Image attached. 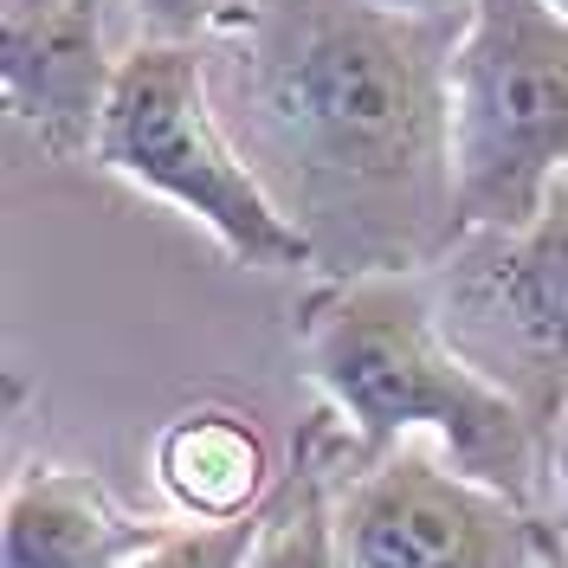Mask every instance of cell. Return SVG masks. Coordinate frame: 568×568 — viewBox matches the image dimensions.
<instances>
[{"instance_id": "15", "label": "cell", "mask_w": 568, "mask_h": 568, "mask_svg": "<svg viewBox=\"0 0 568 568\" xmlns=\"http://www.w3.org/2000/svg\"><path fill=\"white\" fill-rule=\"evenodd\" d=\"M394 7H433V13H446V7H465V0H394Z\"/></svg>"}, {"instance_id": "7", "label": "cell", "mask_w": 568, "mask_h": 568, "mask_svg": "<svg viewBox=\"0 0 568 568\" xmlns=\"http://www.w3.org/2000/svg\"><path fill=\"white\" fill-rule=\"evenodd\" d=\"M0 78L13 123L33 130L39 149H91L116 78V59L104 52V0H59L39 20L0 27Z\"/></svg>"}, {"instance_id": "14", "label": "cell", "mask_w": 568, "mask_h": 568, "mask_svg": "<svg viewBox=\"0 0 568 568\" xmlns=\"http://www.w3.org/2000/svg\"><path fill=\"white\" fill-rule=\"evenodd\" d=\"M59 0H0V27H20V20H39V13H52Z\"/></svg>"}, {"instance_id": "4", "label": "cell", "mask_w": 568, "mask_h": 568, "mask_svg": "<svg viewBox=\"0 0 568 568\" xmlns=\"http://www.w3.org/2000/svg\"><path fill=\"white\" fill-rule=\"evenodd\" d=\"M453 169L465 233L530 226L568 175V13L556 0H465Z\"/></svg>"}, {"instance_id": "1", "label": "cell", "mask_w": 568, "mask_h": 568, "mask_svg": "<svg viewBox=\"0 0 568 568\" xmlns=\"http://www.w3.org/2000/svg\"><path fill=\"white\" fill-rule=\"evenodd\" d=\"M465 7L258 0L233 27V142L323 272H426L465 240L453 45Z\"/></svg>"}, {"instance_id": "10", "label": "cell", "mask_w": 568, "mask_h": 568, "mask_svg": "<svg viewBox=\"0 0 568 568\" xmlns=\"http://www.w3.org/2000/svg\"><path fill=\"white\" fill-rule=\"evenodd\" d=\"M246 568H349L336 504H329V471L317 459V433L297 446V465L284 471L278 491L265 497Z\"/></svg>"}, {"instance_id": "12", "label": "cell", "mask_w": 568, "mask_h": 568, "mask_svg": "<svg viewBox=\"0 0 568 568\" xmlns=\"http://www.w3.org/2000/svg\"><path fill=\"white\" fill-rule=\"evenodd\" d=\"M258 0H136L149 39H201V33H233Z\"/></svg>"}, {"instance_id": "6", "label": "cell", "mask_w": 568, "mask_h": 568, "mask_svg": "<svg viewBox=\"0 0 568 568\" xmlns=\"http://www.w3.org/2000/svg\"><path fill=\"white\" fill-rule=\"evenodd\" d=\"M433 446L400 439L349 478L336 504L349 568H556V536L517 497L439 465Z\"/></svg>"}, {"instance_id": "3", "label": "cell", "mask_w": 568, "mask_h": 568, "mask_svg": "<svg viewBox=\"0 0 568 568\" xmlns=\"http://www.w3.org/2000/svg\"><path fill=\"white\" fill-rule=\"evenodd\" d=\"M91 149L110 175L201 220L220 252L252 272L317 265L304 226L272 201L258 169L226 136L213 110V71L194 39H142L136 52L116 59Z\"/></svg>"}, {"instance_id": "8", "label": "cell", "mask_w": 568, "mask_h": 568, "mask_svg": "<svg viewBox=\"0 0 568 568\" xmlns=\"http://www.w3.org/2000/svg\"><path fill=\"white\" fill-rule=\"evenodd\" d=\"M162 536V524L123 517L91 471H33L7 497L0 568H130Z\"/></svg>"}, {"instance_id": "9", "label": "cell", "mask_w": 568, "mask_h": 568, "mask_svg": "<svg viewBox=\"0 0 568 568\" xmlns=\"http://www.w3.org/2000/svg\"><path fill=\"white\" fill-rule=\"evenodd\" d=\"M155 478L175 497L187 517L201 524H233L265 504L272 465H265V439L252 433L246 414L233 407H187L181 420L162 426L155 439Z\"/></svg>"}, {"instance_id": "2", "label": "cell", "mask_w": 568, "mask_h": 568, "mask_svg": "<svg viewBox=\"0 0 568 568\" xmlns=\"http://www.w3.org/2000/svg\"><path fill=\"white\" fill-rule=\"evenodd\" d=\"M304 368L349 426L362 465L426 433L459 471L517 504H530L549 471L542 420L446 336L420 272H362L317 291L304 311Z\"/></svg>"}, {"instance_id": "17", "label": "cell", "mask_w": 568, "mask_h": 568, "mask_svg": "<svg viewBox=\"0 0 568 568\" xmlns=\"http://www.w3.org/2000/svg\"><path fill=\"white\" fill-rule=\"evenodd\" d=\"M556 7H562V13H568V0H556Z\"/></svg>"}, {"instance_id": "11", "label": "cell", "mask_w": 568, "mask_h": 568, "mask_svg": "<svg viewBox=\"0 0 568 568\" xmlns=\"http://www.w3.org/2000/svg\"><path fill=\"white\" fill-rule=\"evenodd\" d=\"M265 510V504H258ZM258 510L233 517V524H194V530H169L149 556H136L130 568H246L252 536H258Z\"/></svg>"}, {"instance_id": "13", "label": "cell", "mask_w": 568, "mask_h": 568, "mask_svg": "<svg viewBox=\"0 0 568 568\" xmlns=\"http://www.w3.org/2000/svg\"><path fill=\"white\" fill-rule=\"evenodd\" d=\"M549 485H556V536L568 542V400L549 426Z\"/></svg>"}, {"instance_id": "5", "label": "cell", "mask_w": 568, "mask_h": 568, "mask_svg": "<svg viewBox=\"0 0 568 568\" xmlns=\"http://www.w3.org/2000/svg\"><path fill=\"white\" fill-rule=\"evenodd\" d=\"M439 323L542 433L568 400V175L530 226H478L439 258Z\"/></svg>"}, {"instance_id": "16", "label": "cell", "mask_w": 568, "mask_h": 568, "mask_svg": "<svg viewBox=\"0 0 568 568\" xmlns=\"http://www.w3.org/2000/svg\"><path fill=\"white\" fill-rule=\"evenodd\" d=\"M556 542H562V536H556ZM556 568H568V562H562V549H556Z\"/></svg>"}]
</instances>
